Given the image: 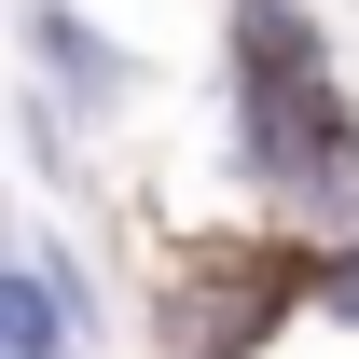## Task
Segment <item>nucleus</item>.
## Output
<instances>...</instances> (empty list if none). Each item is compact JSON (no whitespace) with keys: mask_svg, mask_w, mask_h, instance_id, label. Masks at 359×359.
I'll return each instance as SVG.
<instances>
[{"mask_svg":"<svg viewBox=\"0 0 359 359\" xmlns=\"http://www.w3.org/2000/svg\"><path fill=\"white\" fill-rule=\"evenodd\" d=\"M222 152L276 235H359V83L318 0H222Z\"/></svg>","mask_w":359,"mask_h":359,"instance_id":"f257e3e1","label":"nucleus"},{"mask_svg":"<svg viewBox=\"0 0 359 359\" xmlns=\"http://www.w3.org/2000/svg\"><path fill=\"white\" fill-rule=\"evenodd\" d=\"M304 304V235L276 222H235V235H194L166 263V304H152V346L166 359H263Z\"/></svg>","mask_w":359,"mask_h":359,"instance_id":"f03ea898","label":"nucleus"},{"mask_svg":"<svg viewBox=\"0 0 359 359\" xmlns=\"http://www.w3.org/2000/svg\"><path fill=\"white\" fill-rule=\"evenodd\" d=\"M14 55H28V97H55L69 125H125L138 111V55L83 0H14Z\"/></svg>","mask_w":359,"mask_h":359,"instance_id":"7ed1b4c3","label":"nucleus"},{"mask_svg":"<svg viewBox=\"0 0 359 359\" xmlns=\"http://www.w3.org/2000/svg\"><path fill=\"white\" fill-rule=\"evenodd\" d=\"M0 359H97V332L69 318V290H55V263L14 235V263H0Z\"/></svg>","mask_w":359,"mask_h":359,"instance_id":"20e7f679","label":"nucleus"},{"mask_svg":"<svg viewBox=\"0 0 359 359\" xmlns=\"http://www.w3.org/2000/svg\"><path fill=\"white\" fill-rule=\"evenodd\" d=\"M14 138H28V166H42L55 194H69V180H83V125H69V111H55V97H28V83H14Z\"/></svg>","mask_w":359,"mask_h":359,"instance_id":"39448f33","label":"nucleus"},{"mask_svg":"<svg viewBox=\"0 0 359 359\" xmlns=\"http://www.w3.org/2000/svg\"><path fill=\"white\" fill-rule=\"evenodd\" d=\"M28 249H42V263H55V290H69V318H83L97 346H111V290H97V263H83V249H69V222H28Z\"/></svg>","mask_w":359,"mask_h":359,"instance_id":"423d86ee","label":"nucleus"}]
</instances>
